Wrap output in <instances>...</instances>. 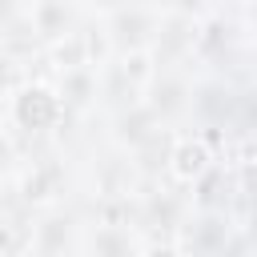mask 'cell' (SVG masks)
<instances>
[{"instance_id":"cell-1","label":"cell","mask_w":257,"mask_h":257,"mask_svg":"<svg viewBox=\"0 0 257 257\" xmlns=\"http://www.w3.org/2000/svg\"><path fill=\"white\" fill-rule=\"evenodd\" d=\"M201 169H205V153H201L197 145H185V149L177 153V173H181V177H197Z\"/></svg>"}]
</instances>
